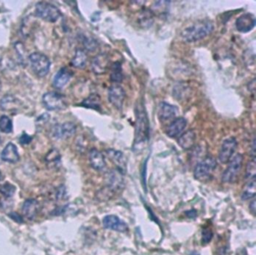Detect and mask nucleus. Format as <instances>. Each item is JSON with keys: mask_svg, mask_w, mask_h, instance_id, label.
I'll return each mask as SVG.
<instances>
[{"mask_svg": "<svg viewBox=\"0 0 256 255\" xmlns=\"http://www.w3.org/2000/svg\"><path fill=\"white\" fill-rule=\"evenodd\" d=\"M251 158L255 159V138L254 137L251 142Z\"/></svg>", "mask_w": 256, "mask_h": 255, "instance_id": "nucleus-37", "label": "nucleus"}, {"mask_svg": "<svg viewBox=\"0 0 256 255\" xmlns=\"http://www.w3.org/2000/svg\"><path fill=\"white\" fill-rule=\"evenodd\" d=\"M83 44H84L85 49L88 50V51H93L94 49H96V46H97V43L95 42V40L90 39V38H87V37L84 38Z\"/></svg>", "mask_w": 256, "mask_h": 255, "instance_id": "nucleus-34", "label": "nucleus"}, {"mask_svg": "<svg viewBox=\"0 0 256 255\" xmlns=\"http://www.w3.org/2000/svg\"><path fill=\"white\" fill-rule=\"evenodd\" d=\"M256 175V164H255V159H252L248 162L247 168H246V179H253L255 178Z\"/></svg>", "mask_w": 256, "mask_h": 255, "instance_id": "nucleus-33", "label": "nucleus"}, {"mask_svg": "<svg viewBox=\"0 0 256 255\" xmlns=\"http://www.w3.org/2000/svg\"><path fill=\"white\" fill-rule=\"evenodd\" d=\"M21 106L20 100H18L15 96L7 94L0 99V108L3 111L9 113H16L19 111Z\"/></svg>", "mask_w": 256, "mask_h": 255, "instance_id": "nucleus-18", "label": "nucleus"}, {"mask_svg": "<svg viewBox=\"0 0 256 255\" xmlns=\"http://www.w3.org/2000/svg\"><path fill=\"white\" fill-rule=\"evenodd\" d=\"M76 132V125L72 122H64L56 124L51 130V135L56 139H67Z\"/></svg>", "mask_w": 256, "mask_h": 255, "instance_id": "nucleus-8", "label": "nucleus"}, {"mask_svg": "<svg viewBox=\"0 0 256 255\" xmlns=\"http://www.w3.org/2000/svg\"><path fill=\"white\" fill-rule=\"evenodd\" d=\"M0 90H1V82H0Z\"/></svg>", "mask_w": 256, "mask_h": 255, "instance_id": "nucleus-43", "label": "nucleus"}, {"mask_svg": "<svg viewBox=\"0 0 256 255\" xmlns=\"http://www.w3.org/2000/svg\"><path fill=\"white\" fill-rule=\"evenodd\" d=\"M42 103L43 106L50 111H58L66 107L64 97L61 94L54 91L46 92L42 96Z\"/></svg>", "mask_w": 256, "mask_h": 255, "instance_id": "nucleus-7", "label": "nucleus"}, {"mask_svg": "<svg viewBox=\"0 0 256 255\" xmlns=\"http://www.w3.org/2000/svg\"><path fill=\"white\" fill-rule=\"evenodd\" d=\"M187 125V121L183 117H177L173 119L166 128V134L171 138H178L183 132Z\"/></svg>", "mask_w": 256, "mask_h": 255, "instance_id": "nucleus-12", "label": "nucleus"}, {"mask_svg": "<svg viewBox=\"0 0 256 255\" xmlns=\"http://www.w3.org/2000/svg\"><path fill=\"white\" fill-rule=\"evenodd\" d=\"M28 61L32 71L38 77H44L48 74L50 70V60L49 58L40 52H34L28 56Z\"/></svg>", "mask_w": 256, "mask_h": 255, "instance_id": "nucleus-4", "label": "nucleus"}, {"mask_svg": "<svg viewBox=\"0 0 256 255\" xmlns=\"http://www.w3.org/2000/svg\"><path fill=\"white\" fill-rule=\"evenodd\" d=\"M178 113V108L167 102H161L158 107V117L162 122H167L175 119Z\"/></svg>", "mask_w": 256, "mask_h": 255, "instance_id": "nucleus-17", "label": "nucleus"}, {"mask_svg": "<svg viewBox=\"0 0 256 255\" xmlns=\"http://www.w3.org/2000/svg\"><path fill=\"white\" fill-rule=\"evenodd\" d=\"M3 179V175H2V173H1V171H0V181H1Z\"/></svg>", "mask_w": 256, "mask_h": 255, "instance_id": "nucleus-41", "label": "nucleus"}, {"mask_svg": "<svg viewBox=\"0 0 256 255\" xmlns=\"http://www.w3.org/2000/svg\"><path fill=\"white\" fill-rule=\"evenodd\" d=\"M87 60H88V57H87L86 52L82 49H76V51L74 53V56L71 60V65L75 68L82 69L86 66Z\"/></svg>", "mask_w": 256, "mask_h": 255, "instance_id": "nucleus-25", "label": "nucleus"}, {"mask_svg": "<svg viewBox=\"0 0 256 255\" xmlns=\"http://www.w3.org/2000/svg\"><path fill=\"white\" fill-rule=\"evenodd\" d=\"M31 140H32V137H31L30 135L26 134L25 132H23V133H22V135H21V136H20V138H19L20 143H21V144H23V145H27V144H29V143L31 142Z\"/></svg>", "mask_w": 256, "mask_h": 255, "instance_id": "nucleus-36", "label": "nucleus"}, {"mask_svg": "<svg viewBox=\"0 0 256 255\" xmlns=\"http://www.w3.org/2000/svg\"><path fill=\"white\" fill-rule=\"evenodd\" d=\"M254 83H255V80L253 79V80L251 81V83L248 85V86H249V89H251L252 94H254Z\"/></svg>", "mask_w": 256, "mask_h": 255, "instance_id": "nucleus-40", "label": "nucleus"}, {"mask_svg": "<svg viewBox=\"0 0 256 255\" xmlns=\"http://www.w3.org/2000/svg\"><path fill=\"white\" fill-rule=\"evenodd\" d=\"M195 140H196V134L193 130H187L185 132H183L178 138H177V142L178 145L183 148V149H191L193 147V145L195 144Z\"/></svg>", "mask_w": 256, "mask_h": 255, "instance_id": "nucleus-23", "label": "nucleus"}, {"mask_svg": "<svg viewBox=\"0 0 256 255\" xmlns=\"http://www.w3.org/2000/svg\"><path fill=\"white\" fill-rule=\"evenodd\" d=\"M81 106L93 110L100 111L101 110V98L98 94H90L88 97H86L82 102Z\"/></svg>", "mask_w": 256, "mask_h": 255, "instance_id": "nucleus-24", "label": "nucleus"}, {"mask_svg": "<svg viewBox=\"0 0 256 255\" xmlns=\"http://www.w3.org/2000/svg\"><path fill=\"white\" fill-rule=\"evenodd\" d=\"M138 23L143 28H148L153 24V11L150 9H142L138 14Z\"/></svg>", "mask_w": 256, "mask_h": 255, "instance_id": "nucleus-26", "label": "nucleus"}, {"mask_svg": "<svg viewBox=\"0 0 256 255\" xmlns=\"http://www.w3.org/2000/svg\"><path fill=\"white\" fill-rule=\"evenodd\" d=\"M185 214H186L188 217H190V218H191V217L195 218L197 213H196V211H195V210H190V211H186V213H185Z\"/></svg>", "mask_w": 256, "mask_h": 255, "instance_id": "nucleus-39", "label": "nucleus"}, {"mask_svg": "<svg viewBox=\"0 0 256 255\" xmlns=\"http://www.w3.org/2000/svg\"><path fill=\"white\" fill-rule=\"evenodd\" d=\"M88 160L93 169L97 171H102L103 169H105V166H106L105 158H104V155L99 150L95 148L90 149L88 153Z\"/></svg>", "mask_w": 256, "mask_h": 255, "instance_id": "nucleus-21", "label": "nucleus"}, {"mask_svg": "<svg viewBox=\"0 0 256 255\" xmlns=\"http://www.w3.org/2000/svg\"><path fill=\"white\" fill-rule=\"evenodd\" d=\"M107 187L110 192H118L124 187L123 173L117 169L111 170L107 174Z\"/></svg>", "mask_w": 256, "mask_h": 255, "instance_id": "nucleus-11", "label": "nucleus"}, {"mask_svg": "<svg viewBox=\"0 0 256 255\" xmlns=\"http://www.w3.org/2000/svg\"><path fill=\"white\" fill-rule=\"evenodd\" d=\"M243 164V155L235 154L228 162V166L222 174V181L225 183H233L238 178Z\"/></svg>", "mask_w": 256, "mask_h": 255, "instance_id": "nucleus-6", "label": "nucleus"}, {"mask_svg": "<svg viewBox=\"0 0 256 255\" xmlns=\"http://www.w3.org/2000/svg\"><path fill=\"white\" fill-rule=\"evenodd\" d=\"M35 15L44 21L54 23L61 17V12L48 2H38L35 6Z\"/></svg>", "mask_w": 256, "mask_h": 255, "instance_id": "nucleus-5", "label": "nucleus"}, {"mask_svg": "<svg viewBox=\"0 0 256 255\" xmlns=\"http://www.w3.org/2000/svg\"><path fill=\"white\" fill-rule=\"evenodd\" d=\"M1 159L8 163H16L20 159V155L18 153L17 147L12 142L7 143L4 149L1 152Z\"/></svg>", "mask_w": 256, "mask_h": 255, "instance_id": "nucleus-22", "label": "nucleus"}, {"mask_svg": "<svg viewBox=\"0 0 256 255\" xmlns=\"http://www.w3.org/2000/svg\"><path fill=\"white\" fill-rule=\"evenodd\" d=\"M124 78L123 72H122V67H121V63L120 62H114L111 64V74H110V80L114 83V84H119L120 82H122Z\"/></svg>", "mask_w": 256, "mask_h": 255, "instance_id": "nucleus-27", "label": "nucleus"}, {"mask_svg": "<svg viewBox=\"0 0 256 255\" xmlns=\"http://www.w3.org/2000/svg\"><path fill=\"white\" fill-rule=\"evenodd\" d=\"M249 209H250L251 213H252L253 215H255V199H254V198H252V200H251V202H250Z\"/></svg>", "mask_w": 256, "mask_h": 255, "instance_id": "nucleus-38", "label": "nucleus"}, {"mask_svg": "<svg viewBox=\"0 0 256 255\" xmlns=\"http://www.w3.org/2000/svg\"><path fill=\"white\" fill-rule=\"evenodd\" d=\"M39 209L40 205L36 199H26L22 205V215L28 220H33L37 216Z\"/></svg>", "mask_w": 256, "mask_h": 255, "instance_id": "nucleus-19", "label": "nucleus"}, {"mask_svg": "<svg viewBox=\"0 0 256 255\" xmlns=\"http://www.w3.org/2000/svg\"><path fill=\"white\" fill-rule=\"evenodd\" d=\"M217 167L216 159L212 156H207L200 162H198L193 170L195 179L206 182L212 178V175Z\"/></svg>", "mask_w": 256, "mask_h": 255, "instance_id": "nucleus-3", "label": "nucleus"}, {"mask_svg": "<svg viewBox=\"0 0 256 255\" xmlns=\"http://www.w3.org/2000/svg\"><path fill=\"white\" fill-rule=\"evenodd\" d=\"M12 130L13 124L11 119L6 115H2L0 117V131H2L4 133H11Z\"/></svg>", "mask_w": 256, "mask_h": 255, "instance_id": "nucleus-30", "label": "nucleus"}, {"mask_svg": "<svg viewBox=\"0 0 256 255\" xmlns=\"http://www.w3.org/2000/svg\"><path fill=\"white\" fill-rule=\"evenodd\" d=\"M187 89H188V87H187L186 84L178 83L173 88V95H174V97L177 98V99L183 98L187 94Z\"/></svg>", "mask_w": 256, "mask_h": 255, "instance_id": "nucleus-32", "label": "nucleus"}, {"mask_svg": "<svg viewBox=\"0 0 256 255\" xmlns=\"http://www.w3.org/2000/svg\"><path fill=\"white\" fill-rule=\"evenodd\" d=\"M255 23L256 19L252 13H244L236 19L235 26L239 32L247 33L254 28Z\"/></svg>", "mask_w": 256, "mask_h": 255, "instance_id": "nucleus-13", "label": "nucleus"}, {"mask_svg": "<svg viewBox=\"0 0 256 255\" xmlns=\"http://www.w3.org/2000/svg\"><path fill=\"white\" fill-rule=\"evenodd\" d=\"M237 148V140L234 137L226 138L220 147L218 159L221 163H228L229 160L234 156L235 150Z\"/></svg>", "mask_w": 256, "mask_h": 255, "instance_id": "nucleus-9", "label": "nucleus"}, {"mask_svg": "<svg viewBox=\"0 0 256 255\" xmlns=\"http://www.w3.org/2000/svg\"><path fill=\"white\" fill-rule=\"evenodd\" d=\"M136 125H135V137L133 142V151L135 153L141 152L147 145L150 135L149 121L145 111V108L141 103H138L135 107Z\"/></svg>", "mask_w": 256, "mask_h": 255, "instance_id": "nucleus-1", "label": "nucleus"}, {"mask_svg": "<svg viewBox=\"0 0 256 255\" xmlns=\"http://www.w3.org/2000/svg\"><path fill=\"white\" fill-rule=\"evenodd\" d=\"M110 65V59L107 54L105 53H100L96 55L92 62H91V69L95 74H103L105 73Z\"/></svg>", "mask_w": 256, "mask_h": 255, "instance_id": "nucleus-15", "label": "nucleus"}, {"mask_svg": "<svg viewBox=\"0 0 256 255\" xmlns=\"http://www.w3.org/2000/svg\"><path fill=\"white\" fill-rule=\"evenodd\" d=\"M103 227L106 229L115 230L118 232H126L128 230L127 224L115 215H106L103 220Z\"/></svg>", "mask_w": 256, "mask_h": 255, "instance_id": "nucleus-16", "label": "nucleus"}, {"mask_svg": "<svg viewBox=\"0 0 256 255\" xmlns=\"http://www.w3.org/2000/svg\"><path fill=\"white\" fill-rule=\"evenodd\" d=\"M72 76H73V72L69 68L62 67L54 75L53 80H52V85L56 89H62L69 83Z\"/></svg>", "mask_w": 256, "mask_h": 255, "instance_id": "nucleus-14", "label": "nucleus"}, {"mask_svg": "<svg viewBox=\"0 0 256 255\" xmlns=\"http://www.w3.org/2000/svg\"><path fill=\"white\" fill-rule=\"evenodd\" d=\"M212 237H213L212 231L208 228H204L203 231H202V242L203 243H208V242H210Z\"/></svg>", "mask_w": 256, "mask_h": 255, "instance_id": "nucleus-35", "label": "nucleus"}, {"mask_svg": "<svg viewBox=\"0 0 256 255\" xmlns=\"http://www.w3.org/2000/svg\"><path fill=\"white\" fill-rule=\"evenodd\" d=\"M214 29L213 23L208 20H201L193 23L192 25L186 27L182 33L181 37L185 42H196L202 40L212 33Z\"/></svg>", "mask_w": 256, "mask_h": 255, "instance_id": "nucleus-2", "label": "nucleus"}, {"mask_svg": "<svg viewBox=\"0 0 256 255\" xmlns=\"http://www.w3.org/2000/svg\"><path fill=\"white\" fill-rule=\"evenodd\" d=\"M0 143H1V137H0Z\"/></svg>", "mask_w": 256, "mask_h": 255, "instance_id": "nucleus-44", "label": "nucleus"}, {"mask_svg": "<svg viewBox=\"0 0 256 255\" xmlns=\"http://www.w3.org/2000/svg\"><path fill=\"white\" fill-rule=\"evenodd\" d=\"M60 154L57 149H51L45 157V161L48 166L56 167L60 163Z\"/></svg>", "mask_w": 256, "mask_h": 255, "instance_id": "nucleus-29", "label": "nucleus"}, {"mask_svg": "<svg viewBox=\"0 0 256 255\" xmlns=\"http://www.w3.org/2000/svg\"><path fill=\"white\" fill-rule=\"evenodd\" d=\"M126 98L125 90L119 84H113L108 89V100L118 110H121Z\"/></svg>", "mask_w": 256, "mask_h": 255, "instance_id": "nucleus-10", "label": "nucleus"}, {"mask_svg": "<svg viewBox=\"0 0 256 255\" xmlns=\"http://www.w3.org/2000/svg\"><path fill=\"white\" fill-rule=\"evenodd\" d=\"M106 155L111 160V162H113L115 164V166L117 167V170H119L122 173L125 172L126 166H127V161H126L125 155L121 151L115 150V149H107Z\"/></svg>", "mask_w": 256, "mask_h": 255, "instance_id": "nucleus-20", "label": "nucleus"}, {"mask_svg": "<svg viewBox=\"0 0 256 255\" xmlns=\"http://www.w3.org/2000/svg\"><path fill=\"white\" fill-rule=\"evenodd\" d=\"M0 193H1L5 198H10L15 193V187L9 182H5L0 185Z\"/></svg>", "mask_w": 256, "mask_h": 255, "instance_id": "nucleus-31", "label": "nucleus"}, {"mask_svg": "<svg viewBox=\"0 0 256 255\" xmlns=\"http://www.w3.org/2000/svg\"><path fill=\"white\" fill-rule=\"evenodd\" d=\"M191 255H198L196 252H193V253H191Z\"/></svg>", "mask_w": 256, "mask_h": 255, "instance_id": "nucleus-42", "label": "nucleus"}, {"mask_svg": "<svg viewBox=\"0 0 256 255\" xmlns=\"http://www.w3.org/2000/svg\"><path fill=\"white\" fill-rule=\"evenodd\" d=\"M255 178L253 179H249L244 188H243V191H242V194H241V198L242 200H248V199H252L254 198V195H255V191H256V188H255Z\"/></svg>", "mask_w": 256, "mask_h": 255, "instance_id": "nucleus-28", "label": "nucleus"}]
</instances>
